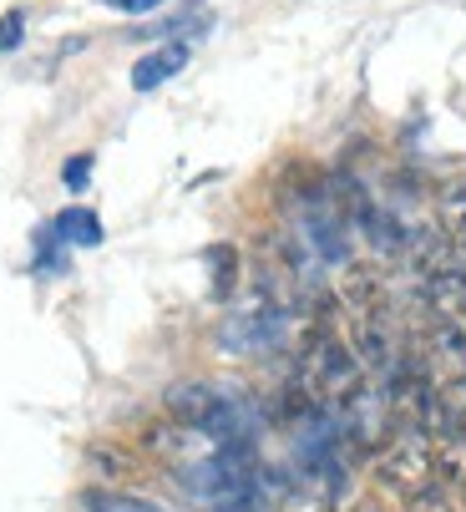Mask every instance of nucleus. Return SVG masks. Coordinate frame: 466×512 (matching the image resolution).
<instances>
[{"mask_svg":"<svg viewBox=\"0 0 466 512\" xmlns=\"http://www.w3.org/2000/svg\"><path fill=\"white\" fill-rule=\"evenodd\" d=\"M188 46L183 41H168V46H158V51H147L137 66H132V87L137 92H152V87H163L168 77H178V71L188 66Z\"/></svg>","mask_w":466,"mask_h":512,"instance_id":"nucleus-6","label":"nucleus"},{"mask_svg":"<svg viewBox=\"0 0 466 512\" xmlns=\"http://www.w3.org/2000/svg\"><path fill=\"white\" fill-rule=\"evenodd\" d=\"M208 269H213V295L228 300L233 284H239V249H233V244H213L208 249Z\"/></svg>","mask_w":466,"mask_h":512,"instance_id":"nucleus-11","label":"nucleus"},{"mask_svg":"<svg viewBox=\"0 0 466 512\" xmlns=\"http://www.w3.org/2000/svg\"><path fill=\"white\" fill-rule=\"evenodd\" d=\"M426 355H431V365L446 371V381L466 376V320H436L431 340H426Z\"/></svg>","mask_w":466,"mask_h":512,"instance_id":"nucleus-5","label":"nucleus"},{"mask_svg":"<svg viewBox=\"0 0 466 512\" xmlns=\"http://www.w3.org/2000/svg\"><path fill=\"white\" fill-rule=\"evenodd\" d=\"M375 472H380L385 487H396L401 497H416V492H426L431 477H436V447L426 442L416 426H406L401 436H391V442H385Z\"/></svg>","mask_w":466,"mask_h":512,"instance_id":"nucleus-1","label":"nucleus"},{"mask_svg":"<svg viewBox=\"0 0 466 512\" xmlns=\"http://www.w3.org/2000/svg\"><path fill=\"white\" fill-rule=\"evenodd\" d=\"M421 305L436 320H466V274L446 269V274H426L421 279Z\"/></svg>","mask_w":466,"mask_h":512,"instance_id":"nucleus-3","label":"nucleus"},{"mask_svg":"<svg viewBox=\"0 0 466 512\" xmlns=\"http://www.w3.org/2000/svg\"><path fill=\"white\" fill-rule=\"evenodd\" d=\"M406 512H456V507H451V497L441 487H426V492L406 497Z\"/></svg>","mask_w":466,"mask_h":512,"instance_id":"nucleus-16","label":"nucleus"},{"mask_svg":"<svg viewBox=\"0 0 466 512\" xmlns=\"http://www.w3.org/2000/svg\"><path fill=\"white\" fill-rule=\"evenodd\" d=\"M436 396H441V401H446V411H451V416L466 426V376H451V381H446Z\"/></svg>","mask_w":466,"mask_h":512,"instance_id":"nucleus-15","label":"nucleus"},{"mask_svg":"<svg viewBox=\"0 0 466 512\" xmlns=\"http://www.w3.org/2000/svg\"><path fill=\"white\" fill-rule=\"evenodd\" d=\"M340 300L355 310V315H375L385 305V284L370 274V269H350L345 284H340Z\"/></svg>","mask_w":466,"mask_h":512,"instance_id":"nucleus-9","label":"nucleus"},{"mask_svg":"<svg viewBox=\"0 0 466 512\" xmlns=\"http://www.w3.org/2000/svg\"><path fill=\"white\" fill-rule=\"evenodd\" d=\"M21 36H26V21L11 11L6 21H0V51H16V46H21Z\"/></svg>","mask_w":466,"mask_h":512,"instance_id":"nucleus-17","label":"nucleus"},{"mask_svg":"<svg viewBox=\"0 0 466 512\" xmlns=\"http://www.w3.org/2000/svg\"><path fill=\"white\" fill-rule=\"evenodd\" d=\"M436 477L451 487H466V426L451 431L446 442H436Z\"/></svg>","mask_w":466,"mask_h":512,"instance_id":"nucleus-10","label":"nucleus"},{"mask_svg":"<svg viewBox=\"0 0 466 512\" xmlns=\"http://www.w3.org/2000/svg\"><path fill=\"white\" fill-rule=\"evenodd\" d=\"M163 406H168V416H173L178 426H198V431H203V421L223 406V396H218L213 386H203V381H183V386H173V391L163 396Z\"/></svg>","mask_w":466,"mask_h":512,"instance_id":"nucleus-4","label":"nucleus"},{"mask_svg":"<svg viewBox=\"0 0 466 512\" xmlns=\"http://www.w3.org/2000/svg\"><path fill=\"white\" fill-rule=\"evenodd\" d=\"M51 234H56L61 244H76V249H97V244H102V218H97L92 208H66V213H56Z\"/></svg>","mask_w":466,"mask_h":512,"instance_id":"nucleus-7","label":"nucleus"},{"mask_svg":"<svg viewBox=\"0 0 466 512\" xmlns=\"http://www.w3.org/2000/svg\"><path fill=\"white\" fill-rule=\"evenodd\" d=\"M61 183H66L71 193H82V188L92 183V158H87V153H76V158H66V168H61Z\"/></svg>","mask_w":466,"mask_h":512,"instance_id":"nucleus-14","label":"nucleus"},{"mask_svg":"<svg viewBox=\"0 0 466 512\" xmlns=\"http://www.w3.org/2000/svg\"><path fill=\"white\" fill-rule=\"evenodd\" d=\"M107 6H117V11H127V16H147V11H158L163 0H107Z\"/></svg>","mask_w":466,"mask_h":512,"instance_id":"nucleus-18","label":"nucleus"},{"mask_svg":"<svg viewBox=\"0 0 466 512\" xmlns=\"http://www.w3.org/2000/svg\"><path fill=\"white\" fill-rule=\"evenodd\" d=\"M436 218H441V234L446 239H466V173L446 178L436 188Z\"/></svg>","mask_w":466,"mask_h":512,"instance_id":"nucleus-8","label":"nucleus"},{"mask_svg":"<svg viewBox=\"0 0 466 512\" xmlns=\"http://www.w3.org/2000/svg\"><path fill=\"white\" fill-rule=\"evenodd\" d=\"M87 512H158V507L142 502V497H127V492H92Z\"/></svg>","mask_w":466,"mask_h":512,"instance_id":"nucleus-13","label":"nucleus"},{"mask_svg":"<svg viewBox=\"0 0 466 512\" xmlns=\"http://www.w3.org/2000/svg\"><path fill=\"white\" fill-rule=\"evenodd\" d=\"M274 512H330V497L299 482V487H284V497L274 502Z\"/></svg>","mask_w":466,"mask_h":512,"instance_id":"nucleus-12","label":"nucleus"},{"mask_svg":"<svg viewBox=\"0 0 466 512\" xmlns=\"http://www.w3.org/2000/svg\"><path fill=\"white\" fill-rule=\"evenodd\" d=\"M335 512H385V507H380V502H370V497H365V502H350V507H335Z\"/></svg>","mask_w":466,"mask_h":512,"instance_id":"nucleus-19","label":"nucleus"},{"mask_svg":"<svg viewBox=\"0 0 466 512\" xmlns=\"http://www.w3.org/2000/svg\"><path fill=\"white\" fill-rule=\"evenodd\" d=\"M355 224L365 229V244H370L380 259H401L406 244H411V229L401 224L391 208H380V203H365V208L355 213Z\"/></svg>","mask_w":466,"mask_h":512,"instance_id":"nucleus-2","label":"nucleus"}]
</instances>
